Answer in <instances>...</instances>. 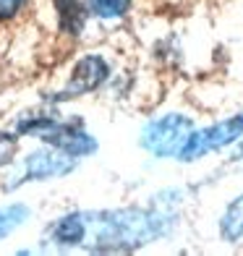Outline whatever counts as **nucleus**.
Returning <instances> with one entry per match:
<instances>
[{
  "label": "nucleus",
  "mask_w": 243,
  "mask_h": 256,
  "mask_svg": "<svg viewBox=\"0 0 243 256\" xmlns=\"http://www.w3.org/2000/svg\"><path fill=\"white\" fill-rule=\"evenodd\" d=\"M172 228V217L154 209H110L74 212L48 230L58 246H84L89 251H134L146 246Z\"/></svg>",
  "instance_id": "1"
},
{
  "label": "nucleus",
  "mask_w": 243,
  "mask_h": 256,
  "mask_svg": "<svg viewBox=\"0 0 243 256\" xmlns=\"http://www.w3.org/2000/svg\"><path fill=\"white\" fill-rule=\"evenodd\" d=\"M18 134H34L50 146L74 157L92 154L97 149V142L81 128V123H63L55 118H29L18 120Z\"/></svg>",
  "instance_id": "2"
},
{
  "label": "nucleus",
  "mask_w": 243,
  "mask_h": 256,
  "mask_svg": "<svg viewBox=\"0 0 243 256\" xmlns=\"http://www.w3.org/2000/svg\"><path fill=\"white\" fill-rule=\"evenodd\" d=\"M191 134H194L191 118H186L180 112H168L162 118L146 123L142 134V146L149 149L154 157H170L180 152Z\"/></svg>",
  "instance_id": "3"
},
{
  "label": "nucleus",
  "mask_w": 243,
  "mask_h": 256,
  "mask_svg": "<svg viewBox=\"0 0 243 256\" xmlns=\"http://www.w3.org/2000/svg\"><path fill=\"white\" fill-rule=\"evenodd\" d=\"M243 136V112L240 115H233L222 123H214L210 128H204L199 134H191L188 142L183 144V149L178 152V160L183 162H191V160H199L204 154L214 152V149H222L228 144L238 142Z\"/></svg>",
  "instance_id": "4"
},
{
  "label": "nucleus",
  "mask_w": 243,
  "mask_h": 256,
  "mask_svg": "<svg viewBox=\"0 0 243 256\" xmlns=\"http://www.w3.org/2000/svg\"><path fill=\"white\" fill-rule=\"evenodd\" d=\"M76 168V157L74 154H66V152H52V149H40V152H32L21 170L16 172L14 183L8 186H18V183H26V180H50V178H60L68 176Z\"/></svg>",
  "instance_id": "5"
},
{
  "label": "nucleus",
  "mask_w": 243,
  "mask_h": 256,
  "mask_svg": "<svg viewBox=\"0 0 243 256\" xmlns=\"http://www.w3.org/2000/svg\"><path fill=\"white\" fill-rule=\"evenodd\" d=\"M105 78H108V63L102 60L100 55H86L76 63L68 86L55 100H71V97H78V94H86V92L97 89Z\"/></svg>",
  "instance_id": "6"
},
{
  "label": "nucleus",
  "mask_w": 243,
  "mask_h": 256,
  "mask_svg": "<svg viewBox=\"0 0 243 256\" xmlns=\"http://www.w3.org/2000/svg\"><path fill=\"white\" fill-rule=\"evenodd\" d=\"M55 8H58V24L66 34H76L84 29V8H81L78 0H55Z\"/></svg>",
  "instance_id": "7"
},
{
  "label": "nucleus",
  "mask_w": 243,
  "mask_h": 256,
  "mask_svg": "<svg viewBox=\"0 0 243 256\" xmlns=\"http://www.w3.org/2000/svg\"><path fill=\"white\" fill-rule=\"evenodd\" d=\"M220 232L228 243H236L238 238H243V196L230 204L225 209L222 220H220Z\"/></svg>",
  "instance_id": "8"
},
{
  "label": "nucleus",
  "mask_w": 243,
  "mask_h": 256,
  "mask_svg": "<svg viewBox=\"0 0 243 256\" xmlns=\"http://www.w3.org/2000/svg\"><path fill=\"white\" fill-rule=\"evenodd\" d=\"M26 217H29V206H24V204L0 206V240L10 236L21 222H26Z\"/></svg>",
  "instance_id": "9"
},
{
  "label": "nucleus",
  "mask_w": 243,
  "mask_h": 256,
  "mask_svg": "<svg viewBox=\"0 0 243 256\" xmlns=\"http://www.w3.org/2000/svg\"><path fill=\"white\" fill-rule=\"evenodd\" d=\"M131 8V0H89V10L100 18H118Z\"/></svg>",
  "instance_id": "10"
},
{
  "label": "nucleus",
  "mask_w": 243,
  "mask_h": 256,
  "mask_svg": "<svg viewBox=\"0 0 243 256\" xmlns=\"http://www.w3.org/2000/svg\"><path fill=\"white\" fill-rule=\"evenodd\" d=\"M16 149H18V138H16L14 134H6V131H0V168H3V165H8V162L14 160Z\"/></svg>",
  "instance_id": "11"
},
{
  "label": "nucleus",
  "mask_w": 243,
  "mask_h": 256,
  "mask_svg": "<svg viewBox=\"0 0 243 256\" xmlns=\"http://www.w3.org/2000/svg\"><path fill=\"white\" fill-rule=\"evenodd\" d=\"M24 6H26V0H0V21L14 18Z\"/></svg>",
  "instance_id": "12"
},
{
  "label": "nucleus",
  "mask_w": 243,
  "mask_h": 256,
  "mask_svg": "<svg viewBox=\"0 0 243 256\" xmlns=\"http://www.w3.org/2000/svg\"><path fill=\"white\" fill-rule=\"evenodd\" d=\"M240 152H243V149H240Z\"/></svg>",
  "instance_id": "13"
}]
</instances>
